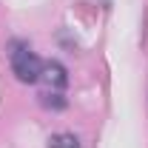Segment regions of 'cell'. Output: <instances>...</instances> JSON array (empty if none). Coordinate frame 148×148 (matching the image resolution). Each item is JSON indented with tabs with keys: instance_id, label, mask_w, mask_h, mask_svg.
I'll return each instance as SVG.
<instances>
[{
	"instance_id": "cell-4",
	"label": "cell",
	"mask_w": 148,
	"mask_h": 148,
	"mask_svg": "<svg viewBox=\"0 0 148 148\" xmlns=\"http://www.w3.org/2000/svg\"><path fill=\"white\" fill-rule=\"evenodd\" d=\"M40 103H43V106H46V108H66V97H63V94L60 91H43L40 94Z\"/></svg>"
},
{
	"instance_id": "cell-1",
	"label": "cell",
	"mask_w": 148,
	"mask_h": 148,
	"mask_svg": "<svg viewBox=\"0 0 148 148\" xmlns=\"http://www.w3.org/2000/svg\"><path fill=\"white\" fill-rule=\"evenodd\" d=\"M9 60H12V71L20 83H40V74H43V60L32 51L29 43H12V51H9Z\"/></svg>"
},
{
	"instance_id": "cell-3",
	"label": "cell",
	"mask_w": 148,
	"mask_h": 148,
	"mask_svg": "<svg viewBox=\"0 0 148 148\" xmlns=\"http://www.w3.org/2000/svg\"><path fill=\"white\" fill-rule=\"evenodd\" d=\"M49 148H83L80 145V140L69 134V131H63V134H54V137H49Z\"/></svg>"
},
{
	"instance_id": "cell-2",
	"label": "cell",
	"mask_w": 148,
	"mask_h": 148,
	"mask_svg": "<svg viewBox=\"0 0 148 148\" xmlns=\"http://www.w3.org/2000/svg\"><path fill=\"white\" fill-rule=\"evenodd\" d=\"M40 80L46 83L49 91H63V88L69 86V71H66L63 63L49 60V63H43V74H40Z\"/></svg>"
}]
</instances>
